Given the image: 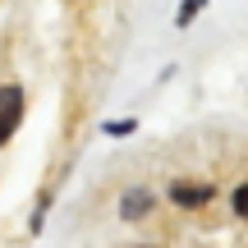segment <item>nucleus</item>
<instances>
[{"instance_id": "nucleus-6", "label": "nucleus", "mask_w": 248, "mask_h": 248, "mask_svg": "<svg viewBox=\"0 0 248 248\" xmlns=\"http://www.w3.org/2000/svg\"><path fill=\"white\" fill-rule=\"evenodd\" d=\"M106 133H115V138H124V133H133V120H115V124H106Z\"/></svg>"}, {"instance_id": "nucleus-2", "label": "nucleus", "mask_w": 248, "mask_h": 248, "mask_svg": "<svg viewBox=\"0 0 248 248\" xmlns=\"http://www.w3.org/2000/svg\"><path fill=\"white\" fill-rule=\"evenodd\" d=\"M170 202H179V207H207V202H212V184H170Z\"/></svg>"}, {"instance_id": "nucleus-5", "label": "nucleus", "mask_w": 248, "mask_h": 248, "mask_svg": "<svg viewBox=\"0 0 248 248\" xmlns=\"http://www.w3.org/2000/svg\"><path fill=\"white\" fill-rule=\"evenodd\" d=\"M202 5H207V0H184V9H179V23H193V14H198Z\"/></svg>"}, {"instance_id": "nucleus-4", "label": "nucleus", "mask_w": 248, "mask_h": 248, "mask_svg": "<svg viewBox=\"0 0 248 248\" xmlns=\"http://www.w3.org/2000/svg\"><path fill=\"white\" fill-rule=\"evenodd\" d=\"M230 202H234V212L248 221V184H244V188H234V198H230Z\"/></svg>"}, {"instance_id": "nucleus-1", "label": "nucleus", "mask_w": 248, "mask_h": 248, "mask_svg": "<svg viewBox=\"0 0 248 248\" xmlns=\"http://www.w3.org/2000/svg\"><path fill=\"white\" fill-rule=\"evenodd\" d=\"M23 120V92L18 88H0V147L9 142V133Z\"/></svg>"}, {"instance_id": "nucleus-3", "label": "nucleus", "mask_w": 248, "mask_h": 248, "mask_svg": "<svg viewBox=\"0 0 248 248\" xmlns=\"http://www.w3.org/2000/svg\"><path fill=\"white\" fill-rule=\"evenodd\" d=\"M147 202H152L147 193H124V216H129V221H133V216H142V212H147Z\"/></svg>"}]
</instances>
